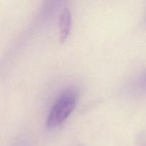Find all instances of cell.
Returning <instances> with one entry per match:
<instances>
[{
	"mask_svg": "<svg viewBox=\"0 0 146 146\" xmlns=\"http://www.w3.org/2000/svg\"><path fill=\"white\" fill-rule=\"evenodd\" d=\"M78 94L75 89L68 88L63 91L51 106L46 118V126L54 128L61 125L75 108Z\"/></svg>",
	"mask_w": 146,
	"mask_h": 146,
	"instance_id": "obj_1",
	"label": "cell"
},
{
	"mask_svg": "<svg viewBox=\"0 0 146 146\" xmlns=\"http://www.w3.org/2000/svg\"><path fill=\"white\" fill-rule=\"evenodd\" d=\"M72 16L71 10L68 7H65L61 11L58 19V34L59 41L61 43L65 42L71 32Z\"/></svg>",
	"mask_w": 146,
	"mask_h": 146,
	"instance_id": "obj_2",
	"label": "cell"
},
{
	"mask_svg": "<svg viewBox=\"0 0 146 146\" xmlns=\"http://www.w3.org/2000/svg\"><path fill=\"white\" fill-rule=\"evenodd\" d=\"M140 83H141V86L143 88L146 87V72L142 76L141 78L140 79Z\"/></svg>",
	"mask_w": 146,
	"mask_h": 146,
	"instance_id": "obj_3",
	"label": "cell"
}]
</instances>
